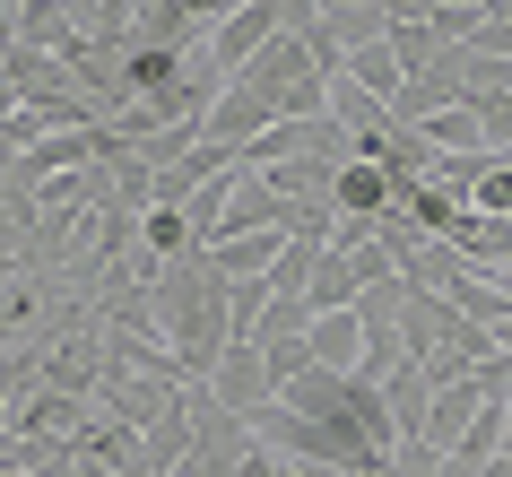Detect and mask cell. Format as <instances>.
<instances>
[{
    "instance_id": "6da1fadb",
    "label": "cell",
    "mask_w": 512,
    "mask_h": 477,
    "mask_svg": "<svg viewBox=\"0 0 512 477\" xmlns=\"http://www.w3.org/2000/svg\"><path fill=\"white\" fill-rule=\"evenodd\" d=\"M209 391H217V408H235L243 425L261 417L278 399V373H270V356H261V339H226V356H217V373H209Z\"/></svg>"
},
{
    "instance_id": "7a4b0ae2",
    "label": "cell",
    "mask_w": 512,
    "mask_h": 477,
    "mask_svg": "<svg viewBox=\"0 0 512 477\" xmlns=\"http://www.w3.org/2000/svg\"><path fill=\"white\" fill-rule=\"evenodd\" d=\"M313 79H322V61L304 53V35H270V44L235 70V87H261L270 105H287V96H296V87H313Z\"/></svg>"
},
{
    "instance_id": "3957f363",
    "label": "cell",
    "mask_w": 512,
    "mask_h": 477,
    "mask_svg": "<svg viewBox=\"0 0 512 477\" xmlns=\"http://www.w3.org/2000/svg\"><path fill=\"white\" fill-rule=\"evenodd\" d=\"M270 35H287V9H278V0H235V9H226V27L209 35V61L226 70V79H235L243 61L270 44Z\"/></svg>"
},
{
    "instance_id": "277c9868",
    "label": "cell",
    "mask_w": 512,
    "mask_h": 477,
    "mask_svg": "<svg viewBox=\"0 0 512 477\" xmlns=\"http://www.w3.org/2000/svg\"><path fill=\"white\" fill-rule=\"evenodd\" d=\"M174 391H183V382H157V373H122V365H105V382H96V399H105V408L131 425V434H148L157 417H174Z\"/></svg>"
},
{
    "instance_id": "5b68a950",
    "label": "cell",
    "mask_w": 512,
    "mask_h": 477,
    "mask_svg": "<svg viewBox=\"0 0 512 477\" xmlns=\"http://www.w3.org/2000/svg\"><path fill=\"white\" fill-rule=\"evenodd\" d=\"M270 122H278V105L261 96V87H235V79H226V96L209 105V122H200V139H217V148H235V157H243V148H252L261 131H270Z\"/></svg>"
},
{
    "instance_id": "8992f818",
    "label": "cell",
    "mask_w": 512,
    "mask_h": 477,
    "mask_svg": "<svg viewBox=\"0 0 512 477\" xmlns=\"http://www.w3.org/2000/svg\"><path fill=\"white\" fill-rule=\"evenodd\" d=\"M382 408H391V434H400V443H417V434H426L434 382H426V365H417V356H400V365L382 373Z\"/></svg>"
},
{
    "instance_id": "52a82bcc",
    "label": "cell",
    "mask_w": 512,
    "mask_h": 477,
    "mask_svg": "<svg viewBox=\"0 0 512 477\" xmlns=\"http://www.w3.org/2000/svg\"><path fill=\"white\" fill-rule=\"evenodd\" d=\"M200 252H209L217 278H270V261L287 252V226H261V235H217V243H200Z\"/></svg>"
},
{
    "instance_id": "ba28073f",
    "label": "cell",
    "mask_w": 512,
    "mask_h": 477,
    "mask_svg": "<svg viewBox=\"0 0 512 477\" xmlns=\"http://www.w3.org/2000/svg\"><path fill=\"white\" fill-rule=\"evenodd\" d=\"M478 373V365H469ZM469 373H460V382H443V391H434V408H426V434H417V443H434V451H452L460 434H469V417H478V408H495V399H478V382H469Z\"/></svg>"
},
{
    "instance_id": "9c48e42d",
    "label": "cell",
    "mask_w": 512,
    "mask_h": 477,
    "mask_svg": "<svg viewBox=\"0 0 512 477\" xmlns=\"http://www.w3.org/2000/svg\"><path fill=\"white\" fill-rule=\"evenodd\" d=\"M330 209L339 217H365V226H374V217H391V174H382V165H339V183H330Z\"/></svg>"
},
{
    "instance_id": "30bf717a",
    "label": "cell",
    "mask_w": 512,
    "mask_h": 477,
    "mask_svg": "<svg viewBox=\"0 0 512 477\" xmlns=\"http://www.w3.org/2000/svg\"><path fill=\"white\" fill-rule=\"evenodd\" d=\"M304 339H313V365H330V373L365 365V321H356V304H348V313H313Z\"/></svg>"
},
{
    "instance_id": "8fae6325",
    "label": "cell",
    "mask_w": 512,
    "mask_h": 477,
    "mask_svg": "<svg viewBox=\"0 0 512 477\" xmlns=\"http://www.w3.org/2000/svg\"><path fill=\"white\" fill-rule=\"evenodd\" d=\"M313 18L330 27V44H339V53H356V44H382V35H391L382 0H313Z\"/></svg>"
},
{
    "instance_id": "7c38bea8",
    "label": "cell",
    "mask_w": 512,
    "mask_h": 477,
    "mask_svg": "<svg viewBox=\"0 0 512 477\" xmlns=\"http://www.w3.org/2000/svg\"><path fill=\"white\" fill-rule=\"evenodd\" d=\"M278 408H287V417H339V408H348V373L304 365L296 382H278Z\"/></svg>"
},
{
    "instance_id": "4fadbf2b",
    "label": "cell",
    "mask_w": 512,
    "mask_h": 477,
    "mask_svg": "<svg viewBox=\"0 0 512 477\" xmlns=\"http://www.w3.org/2000/svg\"><path fill=\"white\" fill-rule=\"evenodd\" d=\"M356 295H365V269H356V252H322V269L304 278V304H313V313H348Z\"/></svg>"
},
{
    "instance_id": "5bb4252c",
    "label": "cell",
    "mask_w": 512,
    "mask_h": 477,
    "mask_svg": "<svg viewBox=\"0 0 512 477\" xmlns=\"http://www.w3.org/2000/svg\"><path fill=\"white\" fill-rule=\"evenodd\" d=\"M9 425H18L27 443L44 434V425H53V434H79V425H87V399H79V391H53V382H44V391H35V399H27V408H18Z\"/></svg>"
},
{
    "instance_id": "9a60e30c",
    "label": "cell",
    "mask_w": 512,
    "mask_h": 477,
    "mask_svg": "<svg viewBox=\"0 0 512 477\" xmlns=\"http://www.w3.org/2000/svg\"><path fill=\"white\" fill-rule=\"evenodd\" d=\"M339 79H348V87H365V96H382V105H391V96L408 87V70L391 61V44H356V53L339 61Z\"/></svg>"
},
{
    "instance_id": "2e32d148",
    "label": "cell",
    "mask_w": 512,
    "mask_h": 477,
    "mask_svg": "<svg viewBox=\"0 0 512 477\" xmlns=\"http://www.w3.org/2000/svg\"><path fill=\"white\" fill-rule=\"evenodd\" d=\"M408 131H426L434 157H478V148H486V139H478V113H469V105H443V113H426V122H408Z\"/></svg>"
},
{
    "instance_id": "e0dca14e",
    "label": "cell",
    "mask_w": 512,
    "mask_h": 477,
    "mask_svg": "<svg viewBox=\"0 0 512 477\" xmlns=\"http://www.w3.org/2000/svg\"><path fill=\"white\" fill-rule=\"evenodd\" d=\"M330 122H339L348 139H365V131H391V105L365 96V87H348V79H330Z\"/></svg>"
},
{
    "instance_id": "ac0fdd59",
    "label": "cell",
    "mask_w": 512,
    "mask_h": 477,
    "mask_svg": "<svg viewBox=\"0 0 512 477\" xmlns=\"http://www.w3.org/2000/svg\"><path fill=\"white\" fill-rule=\"evenodd\" d=\"M382 44H391V61H400L408 79H417V70H434V61L452 53V44H443V27H434V18H408V27H391V35H382Z\"/></svg>"
},
{
    "instance_id": "d6986e66",
    "label": "cell",
    "mask_w": 512,
    "mask_h": 477,
    "mask_svg": "<svg viewBox=\"0 0 512 477\" xmlns=\"http://www.w3.org/2000/svg\"><path fill=\"white\" fill-rule=\"evenodd\" d=\"M304 330H313V304H304V295H270V313H261V330H252V339L278 347V339H304Z\"/></svg>"
},
{
    "instance_id": "ffe728a7",
    "label": "cell",
    "mask_w": 512,
    "mask_h": 477,
    "mask_svg": "<svg viewBox=\"0 0 512 477\" xmlns=\"http://www.w3.org/2000/svg\"><path fill=\"white\" fill-rule=\"evenodd\" d=\"M469 209H478V217H512V165H504V157H486V165H478Z\"/></svg>"
},
{
    "instance_id": "44dd1931",
    "label": "cell",
    "mask_w": 512,
    "mask_h": 477,
    "mask_svg": "<svg viewBox=\"0 0 512 477\" xmlns=\"http://www.w3.org/2000/svg\"><path fill=\"white\" fill-rule=\"evenodd\" d=\"M469 113H478V139L495 148V157H504V148H512V96H478Z\"/></svg>"
},
{
    "instance_id": "7402d4cb",
    "label": "cell",
    "mask_w": 512,
    "mask_h": 477,
    "mask_svg": "<svg viewBox=\"0 0 512 477\" xmlns=\"http://www.w3.org/2000/svg\"><path fill=\"white\" fill-rule=\"evenodd\" d=\"M261 356H270V373H278V382H296V373L313 365V339H278V347H261Z\"/></svg>"
},
{
    "instance_id": "603a6c76",
    "label": "cell",
    "mask_w": 512,
    "mask_h": 477,
    "mask_svg": "<svg viewBox=\"0 0 512 477\" xmlns=\"http://www.w3.org/2000/svg\"><path fill=\"white\" fill-rule=\"evenodd\" d=\"M478 477H512V460H504V451H495V460H486V469Z\"/></svg>"
},
{
    "instance_id": "cb8c5ba5",
    "label": "cell",
    "mask_w": 512,
    "mask_h": 477,
    "mask_svg": "<svg viewBox=\"0 0 512 477\" xmlns=\"http://www.w3.org/2000/svg\"><path fill=\"white\" fill-rule=\"evenodd\" d=\"M504 165H512V148H504Z\"/></svg>"
}]
</instances>
